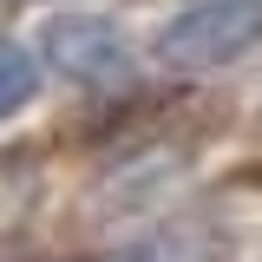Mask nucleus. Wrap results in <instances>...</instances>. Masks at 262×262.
<instances>
[{
  "label": "nucleus",
  "instance_id": "7ed1b4c3",
  "mask_svg": "<svg viewBox=\"0 0 262 262\" xmlns=\"http://www.w3.org/2000/svg\"><path fill=\"white\" fill-rule=\"evenodd\" d=\"M33 92H39V59L20 39H0V118H13Z\"/></svg>",
  "mask_w": 262,
  "mask_h": 262
},
{
  "label": "nucleus",
  "instance_id": "20e7f679",
  "mask_svg": "<svg viewBox=\"0 0 262 262\" xmlns=\"http://www.w3.org/2000/svg\"><path fill=\"white\" fill-rule=\"evenodd\" d=\"M0 7H7V0H0Z\"/></svg>",
  "mask_w": 262,
  "mask_h": 262
},
{
  "label": "nucleus",
  "instance_id": "f03ea898",
  "mask_svg": "<svg viewBox=\"0 0 262 262\" xmlns=\"http://www.w3.org/2000/svg\"><path fill=\"white\" fill-rule=\"evenodd\" d=\"M39 53L72 85H112L131 72V39L105 13H53L39 27Z\"/></svg>",
  "mask_w": 262,
  "mask_h": 262
},
{
  "label": "nucleus",
  "instance_id": "f257e3e1",
  "mask_svg": "<svg viewBox=\"0 0 262 262\" xmlns=\"http://www.w3.org/2000/svg\"><path fill=\"white\" fill-rule=\"evenodd\" d=\"M256 39H262V0H190L158 33V59L184 72H210V66H236Z\"/></svg>",
  "mask_w": 262,
  "mask_h": 262
}]
</instances>
